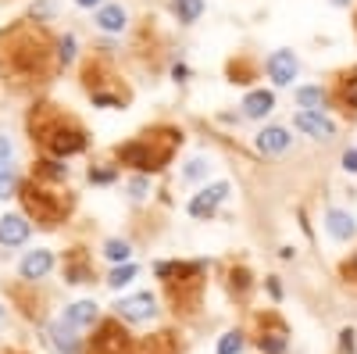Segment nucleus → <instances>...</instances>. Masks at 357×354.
<instances>
[{"mask_svg":"<svg viewBox=\"0 0 357 354\" xmlns=\"http://www.w3.org/2000/svg\"><path fill=\"white\" fill-rule=\"evenodd\" d=\"M243 351V333H225L218 340V354H240Z\"/></svg>","mask_w":357,"mask_h":354,"instance_id":"21","label":"nucleus"},{"mask_svg":"<svg viewBox=\"0 0 357 354\" xmlns=\"http://www.w3.org/2000/svg\"><path fill=\"white\" fill-rule=\"evenodd\" d=\"M50 337H54V344H57V351H61V354H75L72 326H65V322H54V326H50Z\"/></svg>","mask_w":357,"mask_h":354,"instance_id":"16","label":"nucleus"},{"mask_svg":"<svg viewBox=\"0 0 357 354\" xmlns=\"http://www.w3.org/2000/svg\"><path fill=\"white\" fill-rule=\"evenodd\" d=\"M154 311H158L154 293H132V297L118 301V315L129 322H146V318H154Z\"/></svg>","mask_w":357,"mask_h":354,"instance_id":"4","label":"nucleus"},{"mask_svg":"<svg viewBox=\"0 0 357 354\" xmlns=\"http://www.w3.org/2000/svg\"><path fill=\"white\" fill-rule=\"evenodd\" d=\"M296 129L314 136V140H333L336 136V126L321 111H301V115H296Z\"/></svg>","mask_w":357,"mask_h":354,"instance_id":"7","label":"nucleus"},{"mask_svg":"<svg viewBox=\"0 0 357 354\" xmlns=\"http://www.w3.org/2000/svg\"><path fill=\"white\" fill-rule=\"evenodd\" d=\"M8 158H11V140L0 136V161H8Z\"/></svg>","mask_w":357,"mask_h":354,"instance_id":"28","label":"nucleus"},{"mask_svg":"<svg viewBox=\"0 0 357 354\" xmlns=\"http://www.w3.org/2000/svg\"><path fill=\"white\" fill-rule=\"evenodd\" d=\"M333 4H340V8H343V4H347V0H333Z\"/></svg>","mask_w":357,"mask_h":354,"instance_id":"32","label":"nucleus"},{"mask_svg":"<svg viewBox=\"0 0 357 354\" xmlns=\"http://www.w3.org/2000/svg\"><path fill=\"white\" fill-rule=\"evenodd\" d=\"M104 254H107L111 261H126V265H129V254H132V247H129L126 240H107V244H104Z\"/></svg>","mask_w":357,"mask_h":354,"instance_id":"19","label":"nucleus"},{"mask_svg":"<svg viewBox=\"0 0 357 354\" xmlns=\"http://www.w3.org/2000/svg\"><path fill=\"white\" fill-rule=\"evenodd\" d=\"M347 269H350V272H357V258H354V261H350V265H347Z\"/></svg>","mask_w":357,"mask_h":354,"instance_id":"31","label":"nucleus"},{"mask_svg":"<svg viewBox=\"0 0 357 354\" xmlns=\"http://www.w3.org/2000/svg\"><path fill=\"white\" fill-rule=\"evenodd\" d=\"M126 8L122 4H107V8H100L97 11V25L104 29V33H122V29H126Z\"/></svg>","mask_w":357,"mask_h":354,"instance_id":"14","label":"nucleus"},{"mask_svg":"<svg viewBox=\"0 0 357 354\" xmlns=\"http://www.w3.org/2000/svg\"><path fill=\"white\" fill-rule=\"evenodd\" d=\"M272 108H275V97L268 94V90H254V94H247V101H243V115H247V118H264Z\"/></svg>","mask_w":357,"mask_h":354,"instance_id":"15","label":"nucleus"},{"mask_svg":"<svg viewBox=\"0 0 357 354\" xmlns=\"http://www.w3.org/2000/svg\"><path fill=\"white\" fill-rule=\"evenodd\" d=\"M343 168H347V172H357V151H347V154H343Z\"/></svg>","mask_w":357,"mask_h":354,"instance_id":"27","label":"nucleus"},{"mask_svg":"<svg viewBox=\"0 0 357 354\" xmlns=\"http://www.w3.org/2000/svg\"><path fill=\"white\" fill-rule=\"evenodd\" d=\"M296 54L293 50H275L272 57H268V75H272V82H279V86H289L293 79H296Z\"/></svg>","mask_w":357,"mask_h":354,"instance_id":"5","label":"nucleus"},{"mask_svg":"<svg viewBox=\"0 0 357 354\" xmlns=\"http://www.w3.org/2000/svg\"><path fill=\"white\" fill-rule=\"evenodd\" d=\"M33 129H36V136L50 147L54 154H75V151H82L86 147V136H82V129L72 122V118H61L54 111V122L47 126L43 118H33Z\"/></svg>","mask_w":357,"mask_h":354,"instance_id":"1","label":"nucleus"},{"mask_svg":"<svg viewBox=\"0 0 357 354\" xmlns=\"http://www.w3.org/2000/svg\"><path fill=\"white\" fill-rule=\"evenodd\" d=\"M132 276H136V265H118V269L111 272V279H107V283H111V286L118 290V286H126V283H132Z\"/></svg>","mask_w":357,"mask_h":354,"instance_id":"22","label":"nucleus"},{"mask_svg":"<svg viewBox=\"0 0 357 354\" xmlns=\"http://www.w3.org/2000/svg\"><path fill=\"white\" fill-rule=\"evenodd\" d=\"M172 147H154V136L151 140H136V143H126V147H118V158H122L126 165H136V168H161L172 154Z\"/></svg>","mask_w":357,"mask_h":354,"instance_id":"3","label":"nucleus"},{"mask_svg":"<svg viewBox=\"0 0 357 354\" xmlns=\"http://www.w3.org/2000/svg\"><path fill=\"white\" fill-rule=\"evenodd\" d=\"M29 240L25 215H4L0 219V247H22Z\"/></svg>","mask_w":357,"mask_h":354,"instance_id":"8","label":"nucleus"},{"mask_svg":"<svg viewBox=\"0 0 357 354\" xmlns=\"http://www.w3.org/2000/svg\"><path fill=\"white\" fill-rule=\"evenodd\" d=\"M286 147H289V133L282 126H268L257 133V151H264V154H282Z\"/></svg>","mask_w":357,"mask_h":354,"instance_id":"12","label":"nucleus"},{"mask_svg":"<svg viewBox=\"0 0 357 354\" xmlns=\"http://www.w3.org/2000/svg\"><path fill=\"white\" fill-rule=\"evenodd\" d=\"M325 229H329L336 240H350V236L357 233V222H354V215H347V212H340V208H333L329 215H325Z\"/></svg>","mask_w":357,"mask_h":354,"instance_id":"13","label":"nucleus"},{"mask_svg":"<svg viewBox=\"0 0 357 354\" xmlns=\"http://www.w3.org/2000/svg\"><path fill=\"white\" fill-rule=\"evenodd\" d=\"M8 193H15V168H11V161H0V200Z\"/></svg>","mask_w":357,"mask_h":354,"instance_id":"20","label":"nucleus"},{"mask_svg":"<svg viewBox=\"0 0 357 354\" xmlns=\"http://www.w3.org/2000/svg\"><path fill=\"white\" fill-rule=\"evenodd\" d=\"M204 172H207V161H204V158H193V161L186 165V172H183V175H186V179H200Z\"/></svg>","mask_w":357,"mask_h":354,"instance_id":"23","label":"nucleus"},{"mask_svg":"<svg viewBox=\"0 0 357 354\" xmlns=\"http://www.w3.org/2000/svg\"><path fill=\"white\" fill-rule=\"evenodd\" d=\"M22 197H25V208L33 212L43 226H57V222H61V215L68 212V197L57 193V190H43L40 179L29 183Z\"/></svg>","mask_w":357,"mask_h":354,"instance_id":"2","label":"nucleus"},{"mask_svg":"<svg viewBox=\"0 0 357 354\" xmlns=\"http://www.w3.org/2000/svg\"><path fill=\"white\" fill-rule=\"evenodd\" d=\"M93 354H126V333L114 322H107L100 330V337L93 340Z\"/></svg>","mask_w":357,"mask_h":354,"instance_id":"11","label":"nucleus"},{"mask_svg":"<svg viewBox=\"0 0 357 354\" xmlns=\"http://www.w3.org/2000/svg\"><path fill=\"white\" fill-rule=\"evenodd\" d=\"M172 11L178 22H197L204 11V0H172Z\"/></svg>","mask_w":357,"mask_h":354,"instance_id":"17","label":"nucleus"},{"mask_svg":"<svg viewBox=\"0 0 357 354\" xmlns=\"http://www.w3.org/2000/svg\"><path fill=\"white\" fill-rule=\"evenodd\" d=\"M0 318H4V304H0Z\"/></svg>","mask_w":357,"mask_h":354,"instance_id":"33","label":"nucleus"},{"mask_svg":"<svg viewBox=\"0 0 357 354\" xmlns=\"http://www.w3.org/2000/svg\"><path fill=\"white\" fill-rule=\"evenodd\" d=\"M129 193H132L136 200H139V197H146V179H132V183H129Z\"/></svg>","mask_w":357,"mask_h":354,"instance_id":"26","label":"nucleus"},{"mask_svg":"<svg viewBox=\"0 0 357 354\" xmlns=\"http://www.w3.org/2000/svg\"><path fill=\"white\" fill-rule=\"evenodd\" d=\"M72 57H75V40H72V36H65V40H61V61L68 65Z\"/></svg>","mask_w":357,"mask_h":354,"instance_id":"25","label":"nucleus"},{"mask_svg":"<svg viewBox=\"0 0 357 354\" xmlns=\"http://www.w3.org/2000/svg\"><path fill=\"white\" fill-rule=\"evenodd\" d=\"M50 269H54V254L50 251H29L22 258V265H18L22 279H43Z\"/></svg>","mask_w":357,"mask_h":354,"instance_id":"9","label":"nucleus"},{"mask_svg":"<svg viewBox=\"0 0 357 354\" xmlns=\"http://www.w3.org/2000/svg\"><path fill=\"white\" fill-rule=\"evenodd\" d=\"M79 8H93V4H100V0H75Z\"/></svg>","mask_w":357,"mask_h":354,"instance_id":"30","label":"nucleus"},{"mask_svg":"<svg viewBox=\"0 0 357 354\" xmlns=\"http://www.w3.org/2000/svg\"><path fill=\"white\" fill-rule=\"evenodd\" d=\"M343 97H347L350 108H357V75H350V79L343 82Z\"/></svg>","mask_w":357,"mask_h":354,"instance_id":"24","label":"nucleus"},{"mask_svg":"<svg viewBox=\"0 0 357 354\" xmlns=\"http://www.w3.org/2000/svg\"><path fill=\"white\" fill-rule=\"evenodd\" d=\"M61 322H65V326H72V330L93 326V322H97V304H93V301H75V304L65 308Z\"/></svg>","mask_w":357,"mask_h":354,"instance_id":"10","label":"nucleus"},{"mask_svg":"<svg viewBox=\"0 0 357 354\" xmlns=\"http://www.w3.org/2000/svg\"><path fill=\"white\" fill-rule=\"evenodd\" d=\"M296 104L307 108V111H318L325 104V90L321 86H301V90H296Z\"/></svg>","mask_w":357,"mask_h":354,"instance_id":"18","label":"nucleus"},{"mask_svg":"<svg viewBox=\"0 0 357 354\" xmlns=\"http://www.w3.org/2000/svg\"><path fill=\"white\" fill-rule=\"evenodd\" d=\"M229 197V183H215V186H207V190H200L193 200H190V215H197V219H204V215H211L218 204Z\"/></svg>","mask_w":357,"mask_h":354,"instance_id":"6","label":"nucleus"},{"mask_svg":"<svg viewBox=\"0 0 357 354\" xmlns=\"http://www.w3.org/2000/svg\"><path fill=\"white\" fill-rule=\"evenodd\" d=\"M89 179H97V183H107V179H111V172H89Z\"/></svg>","mask_w":357,"mask_h":354,"instance_id":"29","label":"nucleus"}]
</instances>
